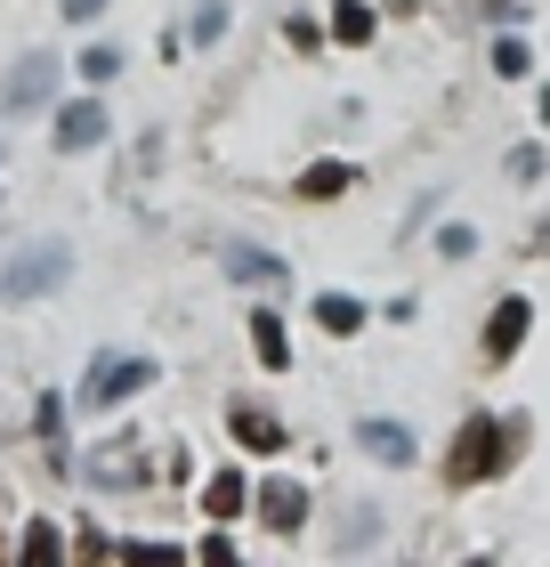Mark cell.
I'll return each instance as SVG.
<instances>
[{
    "mask_svg": "<svg viewBox=\"0 0 550 567\" xmlns=\"http://www.w3.org/2000/svg\"><path fill=\"white\" fill-rule=\"evenodd\" d=\"M527 454V422H502V414H469L445 446V486H478V478H502L510 462Z\"/></svg>",
    "mask_w": 550,
    "mask_h": 567,
    "instance_id": "obj_1",
    "label": "cell"
},
{
    "mask_svg": "<svg viewBox=\"0 0 550 567\" xmlns=\"http://www.w3.org/2000/svg\"><path fill=\"white\" fill-rule=\"evenodd\" d=\"M65 276H73V244L41 236V244H24L17 260L0 268V300H41V292H58Z\"/></svg>",
    "mask_w": 550,
    "mask_h": 567,
    "instance_id": "obj_2",
    "label": "cell"
},
{
    "mask_svg": "<svg viewBox=\"0 0 550 567\" xmlns=\"http://www.w3.org/2000/svg\"><path fill=\"white\" fill-rule=\"evenodd\" d=\"M146 381H154V365H146V357H122V349H106V357L90 365V381H82V405H90V414H106V405L138 398Z\"/></svg>",
    "mask_w": 550,
    "mask_h": 567,
    "instance_id": "obj_3",
    "label": "cell"
},
{
    "mask_svg": "<svg viewBox=\"0 0 550 567\" xmlns=\"http://www.w3.org/2000/svg\"><path fill=\"white\" fill-rule=\"evenodd\" d=\"M49 97H58V58H49V49L17 58V65H9V82H0V106H9V114H41Z\"/></svg>",
    "mask_w": 550,
    "mask_h": 567,
    "instance_id": "obj_4",
    "label": "cell"
},
{
    "mask_svg": "<svg viewBox=\"0 0 550 567\" xmlns=\"http://www.w3.org/2000/svg\"><path fill=\"white\" fill-rule=\"evenodd\" d=\"M527 332H535V300H494V317H486V332H478V349H486V365H510L518 349H527Z\"/></svg>",
    "mask_w": 550,
    "mask_h": 567,
    "instance_id": "obj_5",
    "label": "cell"
},
{
    "mask_svg": "<svg viewBox=\"0 0 550 567\" xmlns=\"http://www.w3.org/2000/svg\"><path fill=\"white\" fill-rule=\"evenodd\" d=\"M114 131V114L97 106V97H82V106H58V154H90V146H106Z\"/></svg>",
    "mask_w": 550,
    "mask_h": 567,
    "instance_id": "obj_6",
    "label": "cell"
},
{
    "mask_svg": "<svg viewBox=\"0 0 550 567\" xmlns=\"http://www.w3.org/2000/svg\"><path fill=\"white\" fill-rule=\"evenodd\" d=\"M259 519H268V535H300L308 527V486L300 478H268L259 486Z\"/></svg>",
    "mask_w": 550,
    "mask_h": 567,
    "instance_id": "obj_7",
    "label": "cell"
},
{
    "mask_svg": "<svg viewBox=\"0 0 550 567\" xmlns=\"http://www.w3.org/2000/svg\"><path fill=\"white\" fill-rule=\"evenodd\" d=\"M219 260H227L235 284H259V292H283V284H292V276H283V260H276V251H259V244H227Z\"/></svg>",
    "mask_w": 550,
    "mask_h": 567,
    "instance_id": "obj_8",
    "label": "cell"
},
{
    "mask_svg": "<svg viewBox=\"0 0 550 567\" xmlns=\"http://www.w3.org/2000/svg\"><path fill=\"white\" fill-rule=\"evenodd\" d=\"M227 430H235V446H251V454H283V422L268 405H227Z\"/></svg>",
    "mask_w": 550,
    "mask_h": 567,
    "instance_id": "obj_9",
    "label": "cell"
},
{
    "mask_svg": "<svg viewBox=\"0 0 550 567\" xmlns=\"http://www.w3.org/2000/svg\"><path fill=\"white\" fill-rule=\"evenodd\" d=\"M356 437H364V454H373V462H388V471H405V462H413V437H405V422H364Z\"/></svg>",
    "mask_w": 550,
    "mask_h": 567,
    "instance_id": "obj_10",
    "label": "cell"
},
{
    "mask_svg": "<svg viewBox=\"0 0 550 567\" xmlns=\"http://www.w3.org/2000/svg\"><path fill=\"white\" fill-rule=\"evenodd\" d=\"M251 349H259V365H268V373H283V365H292V341H283L276 308H251Z\"/></svg>",
    "mask_w": 550,
    "mask_h": 567,
    "instance_id": "obj_11",
    "label": "cell"
},
{
    "mask_svg": "<svg viewBox=\"0 0 550 567\" xmlns=\"http://www.w3.org/2000/svg\"><path fill=\"white\" fill-rule=\"evenodd\" d=\"M243 503H251V495H243V478H235V471H219L211 486H203V511H211L219 527H227V519H243Z\"/></svg>",
    "mask_w": 550,
    "mask_h": 567,
    "instance_id": "obj_12",
    "label": "cell"
},
{
    "mask_svg": "<svg viewBox=\"0 0 550 567\" xmlns=\"http://www.w3.org/2000/svg\"><path fill=\"white\" fill-rule=\"evenodd\" d=\"M316 324L349 341V332H364V300H349V292H324V300H316Z\"/></svg>",
    "mask_w": 550,
    "mask_h": 567,
    "instance_id": "obj_13",
    "label": "cell"
},
{
    "mask_svg": "<svg viewBox=\"0 0 550 567\" xmlns=\"http://www.w3.org/2000/svg\"><path fill=\"white\" fill-rule=\"evenodd\" d=\"M90 478L97 486H122V478H146V462L129 454V446H106V454H90Z\"/></svg>",
    "mask_w": 550,
    "mask_h": 567,
    "instance_id": "obj_14",
    "label": "cell"
},
{
    "mask_svg": "<svg viewBox=\"0 0 550 567\" xmlns=\"http://www.w3.org/2000/svg\"><path fill=\"white\" fill-rule=\"evenodd\" d=\"M332 41H373V9H364V0H340V9H332Z\"/></svg>",
    "mask_w": 550,
    "mask_h": 567,
    "instance_id": "obj_15",
    "label": "cell"
},
{
    "mask_svg": "<svg viewBox=\"0 0 550 567\" xmlns=\"http://www.w3.org/2000/svg\"><path fill=\"white\" fill-rule=\"evenodd\" d=\"M340 187H349V163H316V171H300V195H308V203H332Z\"/></svg>",
    "mask_w": 550,
    "mask_h": 567,
    "instance_id": "obj_16",
    "label": "cell"
},
{
    "mask_svg": "<svg viewBox=\"0 0 550 567\" xmlns=\"http://www.w3.org/2000/svg\"><path fill=\"white\" fill-rule=\"evenodd\" d=\"M33 430H41V446H49V454H65V398H41Z\"/></svg>",
    "mask_w": 550,
    "mask_h": 567,
    "instance_id": "obj_17",
    "label": "cell"
},
{
    "mask_svg": "<svg viewBox=\"0 0 550 567\" xmlns=\"http://www.w3.org/2000/svg\"><path fill=\"white\" fill-rule=\"evenodd\" d=\"M494 73H502V82L535 73V49H527V41H494Z\"/></svg>",
    "mask_w": 550,
    "mask_h": 567,
    "instance_id": "obj_18",
    "label": "cell"
},
{
    "mask_svg": "<svg viewBox=\"0 0 550 567\" xmlns=\"http://www.w3.org/2000/svg\"><path fill=\"white\" fill-rule=\"evenodd\" d=\"M58 551H65V535L49 527V519H33V527H24V559H58Z\"/></svg>",
    "mask_w": 550,
    "mask_h": 567,
    "instance_id": "obj_19",
    "label": "cell"
},
{
    "mask_svg": "<svg viewBox=\"0 0 550 567\" xmlns=\"http://www.w3.org/2000/svg\"><path fill=\"white\" fill-rule=\"evenodd\" d=\"M227 33V0H195V49Z\"/></svg>",
    "mask_w": 550,
    "mask_h": 567,
    "instance_id": "obj_20",
    "label": "cell"
},
{
    "mask_svg": "<svg viewBox=\"0 0 550 567\" xmlns=\"http://www.w3.org/2000/svg\"><path fill=\"white\" fill-rule=\"evenodd\" d=\"M122 73V49H82V82H114Z\"/></svg>",
    "mask_w": 550,
    "mask_h": 567,
    "instance_id": "obj_21",
    "label": "cell"
},
{
    "mask_svg": "<svg viewBox=\"0 0 550 567\" xmlns=\"http://www.w3.org/2000/svg\"><path fill=\"white\" fill-rule=\"evenodd\" d=\"M550 163H542V146H510V178H518V187H527V178H542Z\"/></svg>",
    "mask_w": 550,
    "mask_h": 567,
    "instance_id": "obj_22",
    "label": "cell"
},
{
    "mask_svg": "<svg viewBox=\"0 0 550 567\" xmlns=\"http://www.w3.org/2000/svg\"><path fill=\"white\" fill-rule=\"evenodd\" d=\"M437 251H445V260H469V251H478V236H469V227H445Z\"/></svg>",
    "mask_w": 550,
    "mask_h": 567,
    "instance_id": "obj_23",
    "label": "cell"
},
{
    "mask_svg": "<svg viewBox=\"0 0 550 567\" xmlns=\"http://www.w3.org/2000/svg\"><path fill=\"white\" fill-rule=\"evenodd\" d=\"M97 9H106V0H65V17H73V24H90Z\"/></svg>",
    "mask_w": 550,
    "mask_h": 567,
    "instance_id": "obj_24",
    "label": "cell"
},
{
    "mask_svg": "<svg viewBox=\"0 0 550 567\" xmlns=\"http://www.w3.org/2000/svg\"><path fill=\"white\" fill-rule=\"evenodd\" d=\"M527 251H535V260H550V219L535 227V244H527Z\"/></svg>",
    "mask_w": 550,
    "mask_h": 567,
    "instance_id": "obj_25",
    "label": "cell"
}]
</instances>
